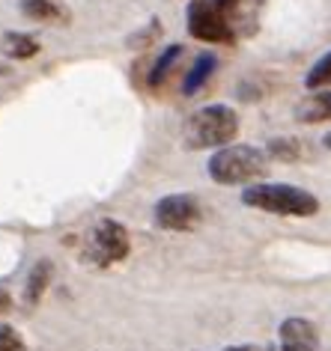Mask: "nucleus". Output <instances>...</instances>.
Wrapping results in <instances>:
<instances>
[{
	"label": "nucleus",
	"mask_w": 331,
	"mask_h": 351,
	"mask_svg": "<svg viewBox=\"0 0 331 351\" xmlns=\"http://www.w3.org/2000/svg\"><path fill=\"white\" fill-rule=\"evenodd\" d=\"M3 310H10V295L0 292V313H3Z\"/></svg>",
	"instance_id": "nucleus-18"
},
{
	"label": "nucleus",
	"mask_w": 331,
	"mask_h": 351,
	"mask_svg": "<svg viewBox=\"0 0 331 351\" xmlns=\"http://www.w3.org/2000/svg\"><path fill=\"white\" fill-rule=\"evenodd\" d=\"M239 134V117L227 104H209L194 110L182 125L185 149H221L230 146Z\"/></svg>",
	"instance_id": "nucleus-1"
},
{
	"label": "nucleus",
	"mask_w": 331,
	"mask_h": 351,
	"mask_svg": "<svg viewBox=\"0 0 331 351\" xmlns=\"http://www.w3.org/2000/svg\"><path fill=\"white\" fill-rule=\"evenodd\" d=\"M304 86H308V90H331V51L313 63L308 77H304Z\"/></svg>",
	"instance_id": "nucleus-15"
},
{
	"label": "nucleus",
	"mask_w": 331,
	"mask_h": 351,
	"mask_svg": "<svg viewBox=\"0 0 331 351\" xmlns=\"http://www.w3.org/2000/svg\"><path fill=\"white\" fill-rule=\"evenodd\" d=\"M188 33L200 42H212V45H227L233 39V30L224 19L218 0H191L188 3Z\"/></svg>",
	"instance_id": "nucleus-4"
},
{
	"label": "nucleus",
	"mask_w": 331,
	"mask_h": 351,
	"mask_svg": "<svg viewBox=\"0 0 331 351\" xmlns=\"http://www.w3.org/2000/svg\"><path fill=\"white\" fill-rule=\"evenodd\" d=\"M200 203L194 197L188 194H170L159 199V206H155V223L161 226V230H170V232H188L194 230L200 223Z\"/></svg>",
	"instance_id": "nucleus-5"
},
{
	"label": "nucleus",
	"mask_w": 331,
	"mask_h": 351,
	"mask_svg": "<svg viewBox=\"0 0 331 351\" xmlns=\"http://www.w3.org/2000/svg\"><path fill=\"white\" fill-rule=\"evenodd\" d=\"M215 72V54H200L194 60V66L188 69V75H185V81H182V93L185 95H194L200 86H203L209 77H212Z\"/></svg>",
	"instance_id": "nucleus-10"
},
{
	"label": "nucleus",
	"mask_w": 331,
	"mask_h": 351,
	"mask_svg": "<svg viewBox=\"0 0 331 351\" xmlns=\"http://www.w3.org/2000/svg\"><path fill=\"white\" fill-rule=\"evenodd\" d=\"M21 10L33 21H66V10L54 0H24Z\"/></svg>",
	"instance_id": "nucleus-12"
},
{
	"label": "nucleus",
	"mask_w": 331,
	"mask_h": 351,
	"mask_svg": "<svg viewBox=\"0 0 331 351\" xmlns=\"http://www.w3.org/2000/svg\"><path fill=\"white\" fill-rule=\"evenodd\" d=\"M322 143H326V149H328V152H331V131H328V134H326V137H322Z\"/></svg>",
	"instance_id": "nucleus-20"
},
{
	"label": "nucleus",
	"mask_w": 331,
	"mask_h": 351,
	"mask_svg": "<svg viewBox=\"0 0 331 351\" xmlns=\"http://www.w3.org/2000/svg\"><path fill=\"white\" fill-rule=\"evenodd\" d=\"M224 351H260L254 346H230V348H224Z\"/></svg>",
	"instance_id": "nucleus-19"
},
{
	"label": "nucleus",
	"mask_w": 331,
	"mask_h": 351,
	"mask_svg": "<svg viewBox=\"0 0 331 351\" xmlns=\"http://www.w3.org/2000/svg\"><path fill=\"white\" fill-rule=\"evenodd\" d=\"M0 351H24L19 330L10 328V324H0Z\"/></svg>",
	"instance_id": "nucleus-17"
},
{
	"label": "nucleus",
	"mask_w": 331,
	"mask_h": 351,
	"mask_svg": "<svg viewBox=\"0 0 331 351\" xmlns=\"http://www.w3.org/2000/svg\"><path fill=\"white\" fill-rule=\"evenodd\" d=\"M269 155L277 158V161H293V158H299V143L295 140H272Z\"/></svg>",
	"instance_id": "nucleus-16"
},
{
	"label": "nucleus",
	"mask_w": 331,
	"mask_h": 351,
	"mask_svg": "<svg viewBox=\"0 0 331 351\" xmlns=\"http://www.w3.org/2000/svg\"><path fill=\"white\" fill-rule=\"evenodd\" d=\"M319 348V337H317V324L293 315L281 324L277 330V351H317Z\"/></svg>",
	"instance_id": "nucleus-8"
},
{
	"label": "nucleus",
	"mask_w": 331,
	"mask_h": 351,
	"mask_svg": "<svg viewBox=\"0 0 331 351\" xmlns=\"http://www.w3.org/2000/svg\"><path fill=\"white\" fill-rule=\"evenodd\" d=\"M3 51L15 60H30L39 51V42L27 36V33H6L3 36Z\"/></svg>",
	"instance_id": "nucleus-13"
},
{
	"label": "nucleus",
	"mask_w": 331,
	"mask_h": 351,
	"mask_svg": "<svg viewBox=\"0 0 331 351\" xmlns=\"http://www.w3.org/2000/svg\"><path fill=\"white\" fill-rule=\"evenodd\" d=\"M218 6L230 24L233 39H251L260 30L266 0H218Z\"/></svg>",
	"instance_id": "nucleus-6"
},
{
	"label": "nucleus",
	"mask_w": 331,
	"mask_h": 351,
	"mask_svg": "<svg viewBox=\"0 0 331 351\" xmlns=\"http://www.w3.org/2000/svg\"><path fill=\"white\" fill-rule=\"evenodd\" d=\"M182 57V45H170L164 54L155 60V66H152V72H150V86H161L164 81L170 77V69L176 66V60Z\"/></svg>",
	"instance_id": "nucleus-14"
},
{
	"label": "nucleus",
	"mask_w": 331,
	"mask_h": 351,
	"mask_svg": "<svg viewBox=\"0 0 331 351\" xmlns=\"http://www.w3.org/2000/svg\"><path fill=\"white\" fill-rule=\"evenodd\" d=\"M48 280H51V262L42 259V262L33 265L30 277H27V286H24V301H27V304H39V298L45 295V289H48Z\"/></svg>",
	"instance_id": "nucleus-11"
},
{
	"label": "nucleus",
	"mask_w": 331,
	"mask_h": 351,
	"mask_svg": "<svg viewBox=\"0 0 331 351\" xmlns=\"http://www.w3.org/2000/svg\"><path fill=\"white\" fill-rule=\"evenodd\" d=\"M93 259L104 262H119L128 256V232L117 221H102L93 232Z\"/></svg>",
	"instance_id": "nucleus-7"
},
{
	"label": "nucleus",
	"mask_w": 331,
	"mask_h": 351,
	"mask_svg": "<svg viewBox=\"0 0 331 351\" xmlns=\"http://www.w3.org/2000/svg\"><path fill=\"white\" fill-rule=\"evenodd\" d=\"M242 203L269 215H281V217H313L319 212V199L310 191L284 185V182L251 185L248 191H242Z\"/></svg>",
	"instance_id": "nucleus-2"
},
{
	"label": "nucleus",
	"mask_w": 331,
	"mask_h": 351,
	"mask_svg": "<svg viewBox=\"0 0 331 351\" xmlns=\"http://www.w3.org/2000/svg\"><path fill=\"white\" fill-rule=\"evenodd\" d=\"M295 117L301 122H328L331 119V90H313L310 95H304L295 108Z\"/></svg>",
	"instance_id": "nucleus-9"
},
{
	"label": "nucleus",
	"mask_w": 331,
	"mask_h": 351,
	"mask_svg": "<svg viewBox=\"0 0 331 351\" xmlns=\"http://www.w3.org/2000/svg\"><path fill=\"white\" fill-rule=\"evenodd\" d=\"M266 170H269V155L257 146L230 143L215 149V155L209 158V176L218 185H248V182L266 176Z\"/></svg>",
	"instance_id": "nucleus-3"
}]
</instances>
